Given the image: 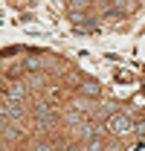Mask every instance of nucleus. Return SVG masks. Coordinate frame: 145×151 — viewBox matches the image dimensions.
Here are the masks:
<instances>
[{"instance_id": "obj_4", "label": "nucleus", "mask_w": 145, "mask_h": 151, "mask_svg": "<svg viewBox=\"0 0 145 151\" xmlns=\"http://www.w3.org/2000/svg\"><path fill=\"white\" fill-rule=\"evenodd\" d=\"M90 151H102V142H90Z\"/></svg>"}, {"instance_id": "obj_3", "label": "nucleus", "mask_w": 145, "mask_h": 151, "mask_svg": "<svg viewBox=\"0 0 145 151\" xmlns=\"http://www.w3.org/2000/svg\"><path fill=\"white\" fill-rule=\"evenodd\" d=\"M23 96H26V87H23V84H12V87H9V99H15V102H20Z\"/></svg>"}, {"instance_id": "obj_1", "label": "nucleus", "mask_w": 145, "mask_h": 151, "mask_svg": "<svg viewBox=\"0 0 145 151\" xmlns=\"http://www.w3.org/2000/svg\"><path fill=\"white\" fill-rule=\"evenodd\" d=\"M108 128L116 134V137H125V134L134 131V122H131V116H128V113H113V116L108 119Z\"/></svg>"}, {"instance_id": "obj_6", "label": "nucleus", "mask_w": 145, "mask_h": 151, "mask_svg": "<svg viewBox=\"0 0 145 151\" xmlns=\"http://www.w3.org/2000/svg\"><path fill=\"white\" fill-rule=\"evenodd\" d=\"M0 134H6V128H3V122H0Z\"/></svg>"}, {"instance_id": "obj_5", "label": "nucleus", "mask_w": 145, "mask_h": 151, "mask_svg": "<svg viewBox=\"0 0 145 151\" xmlns=\"http://www.w3.org/2000/svg\"><path fill=\"white\" fill-rule=\"evenodd\" d=\"M35 151H50V145H38V148Z\"/></svg>"}, {"instance_id": "obj_2", "label": "nucleus", "mask_w": 145, "mask_h": 151, "mask_svg": "<svg viewBox=\"0 0 145 151\" xmlns=\"http://www.w3.org/2000/svg\"><path fill=\"white\" fill-rule=\"evenodd\" d=\"M81 93L84 96H99L102 87H99V81H81Z\"/></svg>"}]
</instances>
